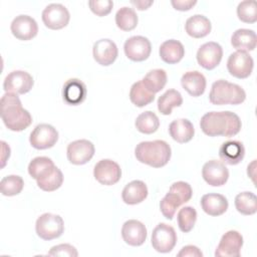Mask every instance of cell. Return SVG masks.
<instances>
[{
	"label": "cell",
	"instance_id": "1",
	"mask_svg": "<svg viewBox=\"0 0 257 257\" xmlns=\"http://www.w3.org/2000/svg\"><path fill=\"white\" fill-rule=\"evenodd\" d=\"M203 133L209 137H233L242 126L240 117L232 111H210L205 113L200 120Z\"/></svg>",
	"mask_w": 257,
	"mask_h": 257
},
{
	"label": "cell",
	"instance_id": "2",
	"mask_svg": "<svg viewBox=\"0 0 257 257\" xmlns=\"http://www.w3.org/2000/svg\"><path fill=\"white\" fill-rule=\"evenodd\" d=\"M1 118L6 127L13 132H21L32 122V116L28 110L22 107L17 94L6 92L0 100Z\"/></svg>",
	"mask_w": 257,
	"mask_h": 257
},
{
	"label": "cell",
	"instance_id": "3",
	"mask_svg": "<svg viewBox=\"0 0 257 257\" xmlns=\"http://www.w3.org/2000/svg\"><path fill=\"white\" fill-rule=\"evenodd\" d=\"M172 150L170 145L162 140L141 142L135 149V156L140 163L153 168H161L168 164Z\"/></svg>",
	"mask_w": 257,
	"mask_h": 257
},
{
	"label": "cell",
	"instance_id": "4",
	"mask_svg": "<svg viewBox=\"0 0 257 257\" xmlns=\"http://www.w3.org/2000/svg\"><path fill=\"white\" fill-rule=\"evenodd\" d=\"M193 196V190L190 184L179 181L172 184L169 192L160 202V209L164 217L169 220L174 218L177 209L189 202Z\"/></svg>",
	"mask_w": 257,
	"mask_h": 257
},
{
	"label": "cell",
	"instance_id": "5",
	"mask_svg": "<svg viewBox=\"0 0 257 257\" xmlns=\"http://www.w3.org/2000/svg\"><path fill=\"white\" fill-rule=\"evenodd\" d=\"M246 98L245 90L238 84L219 79L212 84L209 100L212 104H240Z\"/></svg>",
	"mask_w": 257,
	"mask_h": 257
},
{
	"label": "cell",
	"instance_id": "6",
	"mask_svg": "<svg viewBox=\"0 0 257 257\" xmlns=\"http://www.w3.org/2000/svg\"><path fill=\"white\" fill-rule=\"evenodd\" d=\"M35 230L41 239L53 240L60 237L64 232V222L59 215L44 213L36 220Z\"/></svg>",
	"mask_w": 257,
	"mask_h": 257
},
{
	"label": "cell",
	"instance_id": "7",
	"mask_svg": "<svg viewBox=\"0 0 257 257\" xmlns=\"http://www.w3.org/2000/svg\"><path fill=\"white\" fill-rule=\"evenodd\" d=\"M151 242L156 251L160 253L171 252L177 243L176 231L172 226L160 223L153 230Z\"/></svg>",
	"mask_w": 257,
	"mask_h": 257
},
{
	"label": "cell",
	"instance_id": "8",
	"mask_svg": "<svg viewBox=\"0 0 257 257\" xmlns=\"http://www.w3.org/2000/svg\"><path fill=\"white\" fill-rule=\"evenodd\" d=\"M254 66V61L251 55L246 51L237 50L233 52L227 60V69L229 73L236 78H247Z\"/></svg>",
	"mask_w": 257,
	"mask_h": 257
},
{
	"label": "cell",
	"instance_id": "9",
	"mask_svg": "<svg viewBox=\"0 0 257 257\" xmlns=\"http://www.w3.org/2000/svg\"><path fill=\"white\" fill-rule=\"evenodd\" d=\"M41 16L44 25L52 30L64 28L70 19V14L67 8L59 3L47 5L42 11Z\"/></svg>",
	"mask_w": 257,
	"mask_h": 257
},
{
	"label": "cell",
	"instance_id": "10",
	"mask_svg": "<svg viewBox=\"0 0 257 257\" xmlns=\"http://www.w3.org/2000/svg\"><path fill=\"white\" fill-rule=\"evenodd\" d=\"M95 180L104 186L116 184L121 178V170L117 163L109 159L100 160L95 164L93 169Z\"/></svg>",
	"mask_w": 257,
	"mask_h": 257
},
{
	"label": "cell",
	"instance_id": "11",
	"mask_svg": "<svg viewBox=\"0 0 257 257\" xmlns=\"http://www.w3.org/2000/svg\"><path fill=\"white\" fill-rule=\"evenodd\" d=\"M58 140V132L48 123L37 124L31 132L29 142L37 150L52 148Z\"/></svg>",
	"mask_w": 257,
	"mask_h": 257
},
{
	"label": "cell",
	"instance_id": "12",
	"mask_svg": "<svg viewBox=\"0 0 257 257\" xmlns=\"http://www.w3.org/2000/svg\"><path fill=\"white\" fill-rule=\"evenodd\" d=\"M243 246L242 235L235 230L226 232L215 251L216 257H239L241 254V248Z\"/></svg>",
	"mask_w": 257,
	"mask_h": 257
},
{
	"label": "cell",
	"instance_id": "13",
	"mask_svg": "<svg viewBox=\"0 0 257 257\" xmlns=\"http://www.w3.org/2000/svg\"><path fill=\"white\" fill-rule=\"evenodd\" d=\"M33 83V77L28 72L23 70H14L5 77L3 88L6 92L24 94L30 91Z\"/></svg>",
	"mask_w": 257,
	"mask_h": 257
},
{
	"label": "cell",
	"instance_id": "14",
	"mask_svg": "<svg viewBox=\"0 0 257 257\" xmlns=\"http://www.w3.org/2000/svg\"><path fill=\"white\" fill-rule=\"evenodd\" d=\"M123 50L128 59L140 62L148 59L152 51V44L147 37L132 36L125 40Z\"/></svg>",
	"mask_w": 257,
	"mask_h": 257
},
{
	"label": "cell",
	"instance_id": "15",
	"mask_svg": "<svg viewBox=\"0 0 257 257\" xmlns=\"http://www.w3.org/2000/svg\"><path fill=\"white\" fill-rule=\"evenodd\" d=\"M223 49L222 46L214 41L204 43L197 51V61L205 69L212 70L222 60Z\"/></svg>",
	"mask_w": 257,
	"mask_h": 257
},
{
	"label": "cell",
	"instance_id": "16",
	"mask_svg": "<svg viewBox=\"0 0 257 257\" xmlns=\"http://www.w3.org/2000/svg\"><path fill=\"white\" fill-rule=\"evenodd\" d=\"M94 146L88 140H77L67 146L66 155L68 161L73 165H84L94 155Z\"/></svg>",
	"mask_w": 257,
	"mask_h": 257
},
{
	"label": "cell",
	"instance_id": "17",
	"mask_svg": "<svg viewBox=\"0 0 257 257\" xmlns=\"http://www.w3.org/2000/svg\"><path fill=\"white\" fill-rule=\"evenodd\" d=\"M203 179L207 184L213 187L225 185L229 178V171L224 163L217 160H211L203 166Z\"/></svg>",
	"mask_w": 257,
	"mask_h": 257
},
{
	"label": "cell",
	"instance_id": "18",
	"mask_svg": "<svg viewBox=\"0 0 257 257\" xmlns=\"http://www.w3.org/2000/svg\"><path fill=\"white\" fill-rule=\"evenodd\" d=\"M10 29L14 37L25 41L37 35L38 25L34 18L28 15H18L13 19Z\"/></svg>",
	"mask_w": 257,
	"mask_h": 257
},
{
	"label": "cell",
	"instance_id": "19",
	"mask_svg": "<svg viewBox=\"0 0 257 257\" xmlns=\"http://www.w3.org/2000/svg\"><path fill=\"white\" fill-rule=\"evenodd\" d=\"M92 54L94 60L103 66H108L112 64L118 54L116 44L107 38L99 39L94 42L92 47Z\"/></svg>",
	"mask_w": 257,
	"mask_h": 257
},
{
	"label": "cell",
	"instance_id": "20",
	"mask_svg": "<svg viewBox=\"0 0 257 257\" xmlns=\"http://www.w3.org/2000/svg\"><path fill=\"white\" fill-rule=\"evenodd\" d=\"M87 88L83 81L78 78H69L62 88L63 100L69 105H78L86 98Z\"/></svg>",
	"mask_w": 257,
	"mask_h": 257
},
{
	"label": "cell",
	"instance_id": "21",
	"mask_svg": "<svg viewBox=\"0 0 257 257\" xmlns=\"http://www.w3.org/2000/svg\"><path fill=\"white\" fill-rule=\"evenodd\" d=\"M121 237L131 246H141L147 239V228L138 220H127L122 225Z\"/></svg>",
	"mask_w": 257,
	"mask_h": 257
},
{
	"label": "cell",
	"instance_id": "22",
	"mask_svg": "<svg viewBox=\"0 0 257 257\" xmlns=\"http://www.w3.org/2000/svg\"><path fill=\"white\" fill-rule=\"evenodd\" d=\"M245 156V148L239 141H228L222 144L219 149V157L222 163L227 165H237L241 163Z\"/></svg>",
	"mask_w": 257,
	"mask_h": 257
},
{
	"label": "cell",
	"instance_id": "23",
	"mask_svg": "<svg viewBox=\"0 0 257 257\" xmlns=\"http://www.w3.org/2000/svg\"><path fill=\"white\" fill-rule=\"evenodd\" d=\"M206 78L204 74L195 70L185 72L181 78L183 88L192 96H200L206 89Z\"/></svg>",
	"mask_w": 257,
	"mask_h": 257
},
{
	"label": "cell",
	"instance_id": "24",
	"mask_svg": "<svg viewBox=\"0 0 257 257\" xmlns=\"http://www.w3.org/2000/svg\"><path fill=\"white\" fill-rule=\"evenodd\" d=\"M228 201L225 196L216 193L206 194L201 198L203 211L210 216H220L228 209Z\"/></svg>",
	"mask_w": 257,
	"mask_h": 257
},
{
	"label": "cell",
	"instance_id": "25",
	"mask_svg": "<svg viewBox=\"0 0 257 257\" xmlns=\"http://www.w3.org/2000/svg\"><path fill=\"white\" fill-rule=\"evenodd\" d=\"M148 196L147 185L140 180L130 182L121 192L122 201L127 205H137L142 203Z\"/></svg>",
	"mask_w": 257,
	"mask_h": 257
},
{
	"label": "cell",
	"instance_id": "26",
	"mask_svg": "<svg viewBox=\"0 0 257 257\" xmlns=\"http://www.w3.org/2000/svg\"><path fill=\"white\" fill-rule=\"evenodd\" d=\"M169 133L172 139L180 144L190 142L195 134L193 123L187 118L173 120L169 125Z\"/></svg>",
	"mask_w": 257,
	"mask_h": 257
},
{
	"label": "cell",
	"instance_id": "27",
	"mask_svg": "<svg viewBox=\"0 0 257 257\" xmlns=\"http://www.w3.org/2000/svg\"><path fill=\"white\" fill-rule=\"evenodd\" d=\"M159 53L161 59L169 64H175L182 60L185 55L183 44L175 39H169L163 42L160 46Z\"/></svg>",
	"mask_w": 257,
	"mask_h": 257
},
{
	"label": "cell",
	"instance_id": "28",
	"mask_svg": "<svg viewBox=\"0 0 257 257\" xmlns=\"http://www.w3.org/2000/svg\"><path fill=\"white\" fill-rule=\"evenodd\" d=\"M210 20L201 14H196L189 17L185 24V29L188 35L193 38H202L211 32Z\"/></svg>",
	"mask_w": 257,
	"mask_h": 257
},
{
	"label": "cell",
	"instance_id": "29",
	"mask_svg": "<svg viewBox=\"0 0 257 257\" xmlns=\"http://www.w3.org/2000/svg\"><path fill=\"white\" fill-rule=\"evenodd\" d=\"M232 46L241 51L254 50L257 44L256 33L251 29H237L231 36Z\"/></svg>",
	"mask_w": 257,
	"mask_h": 257
},
{
	"label": "cell",
	"instance_id": "30",
	"mask_svg": "<svg viewBox=\"0 0 257 257\" xmlns=\"http://www.w3.org/2000/svg\"><path fill=\"white\" fill-rule=\"evenodd\" d=\"M55 165L51 159L47 157H36L28 165L29 175L37 180L43 179L53 172Z\"/></svg>",
	"mask_w": 257,
	"mask_h": 257
},
{
	"label": "cell",
	"instance_id": "31",
	"mask_svg": "<svg viewBox=\"0 0 257 257\" xmlns=\"http://www.w3.org/2000/svg\"><path fill=\"white\" fill-rule=\"evenodd\" d=\"M183 103L181 93L176 89H169L158 98V109L164 115L172 113L174 107L180 106Z\"/></svg>",
	"mask_w": 257,
	"mask_h": 257
},
{
	"label": "cell",
	"instance_id": "32",
	"mask_svg": "<svg viewBox=\"0 0 257 257\" xmlns=\"http://www.w3.org/2000/svg\"><path fill=\"white\" fill-rule=\"evenodd\" d=\"M142 82L149 91L157 93L161 91L167 83V72L161 68L152 69L145 75Z\"/></svg>",
	"mask_w": 257,
	"mask_h": 257
},
{
	"label": "cell",
	"instance_id": "33",
	"mask_svg": "<svg viewBox=\"0 0 257 257\" xmlns=\"http://www.w3.org/2000/svg\"><path fill=\"white\" fill-rule=\"evenodd\" d=\"M131 101L139 107H143L153 102L155 99V93L149 91L142 80L135 82L130 90Z\"/></svg>",
	"mask_w": 257,
	"mask_h": 257
},
{
	"label": "cell",
	"instance_id": "34",
	"mask_svg": "<svg viewBox=\"0 0 257 257\" xmlns=\"http://www.w3.org/2000/svg\"><path fill=\"white\" fill-rule=\"evenodd\" d=\"M137 130L146 135L154 134L160 126V120L157 114L151 110H147L138 115L135 121Z\"/></svg>",
	"mask_w": 257,
	"mask_h": 257
},
{
	"label": "cell",
	"instance_id": "35",
	"mask_svg": "<svg viewBox=\"0 0 257 257\" xmlns=\"http://www.w3.org/2000/svg\"><path fill=\"white\" fill-rule=\"evenodd\" d=\"M138 15L134 8L122 7L115 14V24L122 31H131L138 25Z\"/></svg>",
	"mask_w": 257,
	"mask_h": 257
},
{
	"label": "cell",
	"instance_id": "36",
	"mask_svg": "<svg viewBox=\"0 0 257 257\" xmlns=\"http://www.w3.org/2000/svg\"><path fill=\"white\" fill-rule=\"evenodd\" d=\"M235 207L242 215H253L257 212V197L252 192H242L235 197Z\"/></svg>",
	"mask_w": 257,
	"mask_h": 257
},
{
	"label": "cell",
	"instance_id": "37",
	"mask_svg": "<svg viewBox=\"0 0 257 257\" xmlns=\"http://www.w3.org/2000/svg\"><path fill=\"white\" fill-rule=\"evenodd\" d=\"M24 187L23 179L17 175H9L4 177L0 182V191L4 196L18 195Z\"/></svg>",
	"mask_w": 257,
	"mask_h": 257
},
{
	"label": "cell",
	"instance_id": "38",
	"mask_svg": "<svg viewBox=\"0 0 257 257\" xmlns=\"http://www.w3.org/2000/svg\"><path fill=\"white\" fill-rule=\"evenodd\" d=\"M177 220L180 230L184 233H188L195 226L197 221V211L191 206L183 207L178 213Z\"/></svg>",
	"mask_w": 257,
	"mask_h": 257
},
{
	"label": "cell",
	"instance_id": "39",
	"mask_svg": "<svg viewBox=\"0 0 257 257\" xmlns=\"http://www.w3.org/2000/svg\"><path fill=\"white\" fill-rule=\"evenodd\" d=\"M36 182H37V186L41 190L45 192H52L60 188V186L62 185L63 175H62V172L57 167H55V169L51 174H49L43 179L37 180Z\"/></svg>",
	"mask_w": 257,
	"mask_h": 257
},
{
	"label": "cell",
	"instance_id": "40",
	"mask_svg": "<svg viewBox=\"0 0 257 257\" xmlns=\"http://www.w3.org/2000/svg\"><path fill=\"white\" fill-rule=\"evenodd\" d=\"M238 18L245 23L257 21V4L253 0H246L239 3L237 7Z\"/></svg>",
	"mask_w": 257,
	"mask_h": 257
},
{
	"label": "cell",
	"instance_id": "41",
	"mask_svg": "<svg viewBox=\"0 0 257 257\" xmlns=\"http://www.w3.org/2000/svg\"><path fill=\"white\" fill-rule=\"evenodd\" d=\"M88 6L95 15L102 17L110 13L113 2L111 0H90L88 1Z\"/></svg>",
	"mask_w": 257,
	"mask_h": 257
},
{
	"label": "cell",
	"instance_id": "42",
	"mask_svg": "<svg viewBox=\"0 0 257 257\" xmlns=\"http://www.w3.org/2000/svg\"><path fill=\"white\" fill-rule=\"evenodd\" d=\"M49 256H68V257H76L78 255L77 250L74 246L70 244H59L53 246L48 252Z\"/></svg>",
	"mask_w": 257,
	"mask_h": 257
},
{
	"label": "cell",
	"instance_id": "43",
	"mask_svg": "<svg viewBox=\"0 0 257 257\" xmlns=\"http://www.w3.org/2000/svg\"><path fill=\"white\" fill-rule=\"evenodd\" d=\"M179 257H186V256H190V257H202L203 253L201 252V250L194 245H187L185 247H183L181 249V251L178 253Z\"/></svg>",
	"mask_w": 257,
	"mask_h": 257
},
{
	"label": "cell",
	"instance_id": "44",
	"mask_svg": "<svg viewBox=\"0 0 257 257\" xmlns=\"http://www.w3.org/2000/svg\"><path fill=\"white\" fill-rule=\"evenodd\" d=\"M171 4L176 10L188 11L197 4L196 0H172Z\"/></svg>",
	"mask_w": 257,
	"mask_h": 257
},
{
	"label": "cell",
	"instance_id": "45",
	"mask_svg": "<svg viewBox=\"0 0 257 257\" xmlns=\"http://www.w3.org/2000/svg\"><path fill=\"white\" fill-rule=\"evenodd\" d=\"M1 151H2V156H1V161H2V165H1V167L3 168L4 166H5V164H6V161L9 159V157H10V148H9V146L5 143V142H3V141H1Z\"/></svg>",
	"mask_w": 257,
	"mask_h": 257
},
{
	"label": "cell",
	"instance_id": "46",
	"mask_svg": "<svg viewBox=\"0 0 257 257\" xmlns=\"http://www.w3.org/2000/svg\"><path fill=\"white\" fill-rule=\"evenodd\" d=\"M131 3L133 5H135L137 7V9L139 10H146L148 9L153 3L154 1H131Z\"/></svg>",
	"mask_w": 257,
	"mask_h": 257
}]
</instances>
